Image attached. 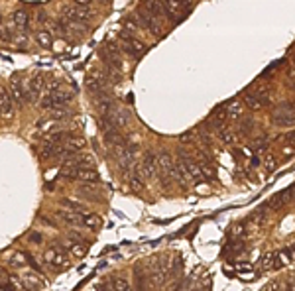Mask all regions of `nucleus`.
<instances>
[{
	"instance_id": "obj_1",
	"label": "nucleus",
	"mask_w": 295,
	"mask_h": 291,
	"mask_svg": "<svg viewBox=\"0 0 295 291\" xmlns=\"http://www.w3.org/2000/svg\"><path fill=\"white\" fill-rule=\"evenodd\" d=\"M244 102L252 110H262L264 106L270 104V91L264 85H252L244 91Z\"/></svg>"
},
{
	"instance_id": "obj_2",
	"label": "nucleus",
	"mask_w": 295,
	"mask_h": 291,
	"mask_svg": "<svg viewBox=\"0 0 295 291\" xmlns=\"http://www.w3.org/2000/svg\"><path fill=\"white\" fill-rule=\"evenodd\" d=\"M272 122L276 126H282V128H288V126H294V102H284L280 104L274 114H272Z\"/></svg>"
},
{
	"instance_id": "obj_3",
	"label": "nucleus",
	"mask_w": 295,
	"mask_h": 291,
	"mask_svg": "<svg viewBox=\"0 0 295 291\" xmlns=\"http://www.w3.org/2000/svg\"><path fill=\"white\" fill-rule=\"evenodd\" d=\"M71 102V93L63 91L61 87L55 89V91H47V95L41 100V106L43 108H61V106H67Z\"/></svg>"
},
{
	"instance_id": "obj_4",
	"label": "nucleus",
	"mask_w": 295,
	"mask_h": 291,
	"mask_svg": "<svg viewBox=\"0 0 295 291\" xmlns=\"http://www.w3.org/2000/svg\"><path fill=\"white\" fill-rule=\"evenodd\" d=\"M162 4H164L167 18H171L173 22H181V20L189 14V10H191V8H187L181 0H164Z\"/></svg>"
},
{
	"instance_id": "obj_5",
	"label": "nucleus",
	"mask_w": 295,
	"mask_h": 291,
	"mask_svg": "<svg viewBox=\"0 0 295 291\" xmlns=\"http://www.w3.org/2000/svg\"><path fill=\"white\" fill-rule=\"evenodd\" d=\"M43 262H45L49 268H53V270H57V268H67V266H69L67 252L65 250H61L59 246L45 250V254H43Z\"/></svg>"
},
{
	"instance_id": "obj_6",
	"label": "nucleus",
	"mask_w": 295,
	"mask_h": 291,
	"mask_svg": "<svg viewBox=\"0 0 295 291\" xmlns=\"http://www.w3.org/2000/svg\"><path fill=\"white\" fill-rule=\"evenodd\" d=\"M136 173H138V177H142V179H152V177L156 175V156L148 154L142 162L136 165Z\"/></svg>"
},
{
	"instance_id": "obj_7",
	"label": "nucleus",
	"mask_w": 295,
	"mask_h": 291,
	"mask_svg": "<svg viewBox=\"0 0 295 291\" xmlns=\"http://www.w3.org/2000/svg\"><path fill=\"white\" fill-rule=\"evenodd\" d=\"M124 51H126V55L132 57V59H140L146 53V45L140 39H136V37L124 35Z\"/></svg>"
},
{
	"instance_id": "obj_8",
	"label": "nucleus",
	"mask_w": 295,
	"mask_h": 291,
	"mask_svg": "<svg viewBox=\"0 0 295 291\" xmlns=\"http://www.w3.org/2000/svg\"><path fill=\"white\" fill-rule=\"evenodd\" d=\"M144 10H146L158 24H162L165 18H167L164 4H162L160 0H144Z\"/></svg>"
},
{
	"instance_id": "obj_9",
	"label": "nucleus",
	"mask_w": 295,
	"mask_h": 291,
	"mask_svg": "<svg viewBox=\"0 0 295 291\" xmlns=\"http://www.w3.org/2000/svg\"><path fill=\"white\" fill-rule=\"evenodd\" d=\"M41 89H43V81H41V77L37 75V77H32L26 85H24V95H26V100H30V102H35L39 95H41Z\"/></svg>"
},
{
	"instance_id": "obj_10",
	"label": "nucleus",
	"mask_w": 295,
	"mask_h": 291,
	"mask_svg": "<svg viewBox=\"0 0 295 291\" xmlns=\"http://www.w3.org/2000/svg\"><path fill=\"white\" fill-rule=\"evenodd\" d=\"M136 16H138V22H140L142 28H146L148 32H152L154 35H160V33H162V24H158V22H156V20L144 10V8H140Z\"/></svg>"
},
{
	"instance_id": "obj_11",
	"label": "nucleus",
	"mask_w": 295,
	"mask_h": 291,
	"mask_svg": "<svg viewBox=\"0 0 295 291\" xmlns=\"http://www.w3.org/2000/svg\"><path fill=\"white\" fill-rule=\"evenodd\" d=\"M173 158L167 154V152H162L156 156V173H160L162 177H169V171L173 167Z\"/></svg>"
},
{
	"instance_id": "obj_12",
	"label": "nucleus",
	"mask_w": 295,
	"mask_h": 291,
	"mask_svg": "<svg viewBox=\"0 0 295 291\" xmlns=\"http://www.w3.org/2000/svg\"><path fill=\"white\" fill-rule=\"evenodd\" d=\"M181 270H183V260H181L179 254L171 256V258L164 264L165 278H175V276H179V274H181Z\"/></svg>"
},
{
	"instance_id": "obj_13",
	"label": "nucleus",
	"mask_w": 295,
	"mask_h": 291,
	"mask_svg": "<svg viewBox=\"0 0 295 291\" xmlns=\"http://www.w3.org/2000/svg\"><path fill=\"white\" fill-rule=\"evenodd\" d=\"M108 118H110L112 126H114L116 130L126 128V126L132 122V114L128 112V110H116V112H110Z\"/></svg>"
},
{
	"instance_id": "obj_14",
	"label": "nucleus",
	"mask_w": 295,
	"mask_h": 291,
	"mask_svg": "<svg viewBox=\"0 0 295 291\" xmlns=\"http://www.w3.org/2000/svg\"><path fill=\"white\" fill-rule=\"evenodd\" d=\"M229 120V116H227V110H225V106L221 104V106H217L215 110H213V114H211V118L207 120L209 122V126H213V128H225V122Z\"/></svg>"
},
{
	"instance_id": "obj_15",
	"label": "nucleus",
	"mask_w": 295,
	"mask_h": 291,
	"mask_svg": "<svg viewBox=\"0 0 295 291\" xmlns=\"http://www.w3.org/2000/svg\"><path fill=\"white\" fill-rule=\"evenodd\" d=\"M61 144L65 148L67 156H73L75 152H81L85 148V138H81V136H67V140L61 142Z\"/></svg>"
},
{
	"instance_id": "obj_16",
	"label": "nucleus",
	"mask_w": 295,
	"mask_h": 291,
	"mask_svg": "<svg viewBox=\"0 0 295 291\" xmlns=\"http://www.w3.org/2000/svg\"><path fill=\"white\" fill-rule=\"evenodd\" d=\"M65 14L69 20H75V22H83V20H89L91 18V12L87 10V6H73V8H65Z\"/></svg>"
},
{
	"instance_id": "obj_17",
	"label": "nucleus",
	"mask_w": 295,
	"mask_h": 291,
	"mask_svg": "<svg viewBox=\"0 0 295 291\" xmlns=\"http://www.w3.org/2000/svg\"><path fill=\"white\" fill-rule=\"evenodd\" d=\"M10 98H12V102H16L18 106H22L24 102H26V95H24V85L20 83V81H12V85H10Z\"/></svg>"
},
{
	"instance_id": "obj_18",
	"label": "nucleus",
	"mask_w": 295,
	"mask_h": 291,
	"mask_svg": "<svg viewBox=\"0 0 295 291\" xmlns=\"http://www.w3.org/2000/svg\"><path fill=\"white\" fill-rule=\"evenodd\" d=\"M87 89L91 91V93H95V95H102L104 93V79H102V75H89L87 77Z\"/></svg>"
},
{
	"instance_id": "obj_19",
	"label": "nucleus",
	"mask_w": 295,
	"mask_h": 291,
	"mask_svg": "<svg viewBox=\"0 0 295 291\" xmlns=\"http://www.w3.org/2000/svg\"><path fill=\"white\" fill-rule=\"evenodd\" d=\"M225 106V110H227V116L229 118H240L242 114H244V108H242V102L238 100V98H232L229 100L227 104H223Z\"/></svg>"
},
{
	"instance_id": "obj_20",
	"label": "nucleus",
	"mask_w": 295,
	"mask_h": 291,
	"mask_svg": "<svg viewBox=\"0 0 295 291\" xmlns=\"http://www.w3.org/2000/svg\"><path fill=\"white\" fill-rule=\"evenodd\" d=\"M77 179H81L83 183H91V185H97L98 181V173L93 167H87V169H79L77 171Z\"/></svg>"
},
{
	"instance_id": "obj_21",
	"label": "nucleus",
	"mask_w": 295,
	"mask_h": 291,
	"mask_svg": "<svg viewBox=\"0 0 295 291\" xmlns=\"http://www.w3.org/2000/svg\"><path fill=\"white\" fill-rule=\"evenodd\" d=\"M12 112H14V102L6 91H2L0 93V116H12Z\"/></svg>"
},
{
	"instance_id": "obj_22",
	"label": "nucleus",
	"mask_w": 295,
	"mask_h": 291,
	"mask_svg": "<svg viewBox=\"0 0 295 291\" xmlns=\"http://www.w3.org/2000/svg\"><path fill=\"white\" fill-rule=\"evenodd\" d=\"M8 264L14 266V268H26L30 264V256L24 254V252H14L8 256Z\"/></svg>"
},
{
	"instance_id": "obj_23",
	"label": "nucleus",
	"mask_w": 295,
	"mask_h": 291,
	"mask_svg": "<svg viewBox=\"0 0 295 291\" xmlns=\"http://www.w3.org/2000/svg\"><path fill=\"white\" fill-rule=\"evenodd\" d=\"M12 24L18 28V30H26L28 28V12L26 10H16L14 14H12Z\"/></svg>"
},
{
	"instance_id": "obj_24",
	"label": "nucleus",
	"mask_w": 295,
	"mask_h": 291,
	"mask_svg": "<svg viewBox=\"0 0 295 291\" xmlns=\"http://www.w3.org/2000/svg\"><path fill=\"white\" fill-rule=\"evenodd\" d=\"M100 217L97 215H89V213H85V215H81V227L89 228V230H97L100 227Z\"/></svg>"
},
{
	"instance_id": "obj_25",
	"label": "nucleus",
	"mask_w": 295,
	"mask_h": 291,
	"mask_svg": "<svg viewBox=\"0 0 295 291\" xmlns=\"http://www.w3.org/2000/svg\"><path fill=\"white\" fill-rule=\"evenodd\" d=\"M262 268L264 270H280L282 268V264H280V260H278V254L276 252H270V254H266L262 258Z\"/></svg>"
},
{
	"instance_id": "obj_26",
	"label": "nucleus",
	"mask_w": 295,
	"mask_h": 291,
	"mask_svg": "<svg viewBox=\"0 0 295 291\" xmlns=\"http://www.w3.org/2000/svg\"><path fill=\"white\" fill-rule=\"evenodd\" d=\"M67 225L71 227H81V213H73V211H59L57 213Z\"/></svg>"
},
{
	"instance_id": "obj_27",
	"label": "nucleus",
	"mask_w": 295,
	"mask_h": 291,
	"mask_svg": "<svg viewBox=\"0 0 295 291\" xmlns=\"http://www.w3.org/2000/svg\"><path fill=\"white\" fill-rule=\"evenodd\" d=\"M104 142H106L108 146H112V148H114V146L122 144V142H124V138L118 134V130L116 128H110V130H106V132H104Z\"/></svg>"
},
{
	"instance_id": "obj_28",
	"label": "nucleus",
	"mask_w": 295,
	"mask_h": 291,
	"mask_svg": "<svg viewBox=\"0 0 295 291\" xmlns=\"http://www.w3.org/2000/svg\"><path fill=\"white\" fill-rule=\"evenodd\" d=\"M61 205L67 207L69 211H73V213H85V205L81 201H77V199H71V197L61 199Z\"/></svg>"
},
{
	"instance_id": "obj_29",
	"label": "nucleus",
	"mask_w": 295,
	"mask_h": 291,
	"mask_svg": "<svg viewBox=\"0 0 295 291\" xmlns=\"http://www.w3.org/2000/svg\"><path fill=\"white\" fill-rule=\"evenodd\" d=\"M24 286L30 288V291H39L41 286H43V282L39 278H35V274H26L24 276Z\"/></svg>"
},
{
	"instance_id": "obj_30",
	"label": "nucleus",
	"mask_w": 295,
	"mask_h": 291,
	"mask_svg": "<svg viewBox=\"0 0 295 291\" xmlns=\"http://www.w3.org/2000/svg\"><path fill=\"white\" fill-rule=\"evenodd\" d=\"M276 254H278V260H280L282 266H290V264L294 262V246L284 248V250H280V252H276Z\"/></svg>"
},
{
	"instance_id": "obj_31",
	"label": "nucleus",
	"mask_w": 295,
	"mask_h": 291,
	"mask_svg": "<svg viewBox=\"0 0 295 291\" xmlns=\"http://www.w3.org/2000/svg\"><path fill=\"white\" fill-rule=\"evenodd\" d=\"M35 39H37V43L41 47H51V43H53V35L49 32H39L35 35Z\"/></svg>"
},
{
	"instance_id": "obj_32",
	"label": "nucleus",
	"mask_w": 295,
	"mask_h": 291,
	"mask_svg": "<svg viewBox=\"0 0 295 291\" xmlns=\"http://www.w3.org/2000/svg\"><path fill=\"white\" fill-rule=\"evenodd\" d=\"M112 291H132V288L124 278H114L112 280Z\"/></svg>"
},
{
	"instance_id": "obj_33",
	"label": "nucleus",
	"mask_w": 295,
	"mask_h": 291,
	"mask_svg": "<svg viewBox=\"0 0 295 291\" xmlns=\"http://www.w3.org/2000/svg\"><path fill=\"white\" fill-rule=\"evenodd\" d=\"M87 250H89V246L83 244V242H75V244L71 246V254H73L75 258H83V256L87 254Z\"/></svg>"
},
{
	"instance_id": "obj_34",
	"label": "nucleus",
	"mask_w": 295,
	"mask_h": 291,
	"mask_svg": "<svg viewBox=\"0 0 295 291\" xmlns=\"http://www.w3.org/2000/svg\"><path fill=\"white\" fill-rule=\"evenodd\" d=\"M51 120H67L69 116H71V112L65 110V106H61V108H51Z\"/></svg>"
},
{
	"instance_id": "obj_35",
	"label": "nucleus",
	"mask_w": 295,
	"mask_h": 291,
	"mask_svg": "<svg viewBox=\"0 0 295 291\" xmlns=\"http://www.w3.org/2000/svg\"><path fill=\"white\" fill-rule=\"evenodd\" d=\"M134 280H136V288H138V291H146V278H144V272H142L140 268H136Z\"/></svg>"
},
{
	"instance_id": "obj_36",
	"label": "nucleus",
	"mask_w": 295,
	"mask_h": 291,
	"mask_svg": "<svg viewBox=\"0 0 295 291\" xmlns=\"http://www.w3.org/2000/svg\"><path fill=\"white\" fill-rule=\"evenodd\" d=\"M238 120H240V130H242V134H248V132L252 130V126H254L252 116H240Z\"/></svg>"
},
{
	"instance_id": "obj_37",
	"label": "nucleus",
	"mask_w": 295,
	"mask_h": 291,
	"mask_svg": "<svg viewBox=\"0 0 295 291\" xmlns=\"http://www.w3.org/2000/svg\"><path fill=\"white\" fill-rule=\"evenodd\" d=\"M221 140H223L225 144H234V142H236V134H234L232 130H223V132H221Z\"/></svg>"
},
{
	"instance_id": "obj_38",
	"label": "nucleus",
	"mask_w": 295,
	"mask_h": 291,
	"mask_svg": "<svg viewBox=\"0 0 295 291\" xmlns=\"http://www.w3.org/2000/svg\"><path fill=\"white\" fill-rule=\"evenodd\" d=\"M268 148V140L266 138H258V140H254V144H252V150L254 152H264Z\"/></svg>"
},
{
	"instance_id": "obj_39",
	"label": "nucleus",
	"mask_w": 295,
	"mask_h": 291,
	"mask_svg": "<svg viewBox=\"0 0 295 291\" xmlns=\"http://www.w3.org/2000/svg\"><path fill=\"white\" fill-rule=\"evenodd\" d=\"M179 142H181V144H193V142H195V132L189 130V132L181 134V136H179Z\"/></svg>"
},
{
	"instance_id": "obj_40",
	"label": "nucleus",
	"mask_w": 295,
	"mask_h": 291,
	"mask_svg": "<svg viewBox=\"0 0 295 291\" xmlns=\"http://www.w3.org/2000/svg\"><path fill=\"white\" fill-rule=\"evenodd\" d=\"M28 242H30V244H41V242H43V236H41L39 232H30Z\"/></svg>"
},
{
	"instance_id": "obj_41",
	"label": "nucleus",
	"mask_w": 295,
	"mask_h": 291,
	"mask_svg": "<svg viewBox=\"0 0 295 291\" xmlns=\"http://www.w3.org/2000/svg\"><path fill=\"white\" fill-rule=\"evenodd\" d=\"M4 284H10V276L4 268H0V286H4Z\"/></svg>"
},
{
	"instance_id": "obj_42",
	"label": "nucleus",
	"mask_w": 295,
	"mask_h": 291,
	"mask_svg": "<svg viewBox=\"0 0 295 291\" xmlns=\"http://www.w3.org/2000/svg\"><path fill=\"white\" fill-rule=\"evenodd\" d=\"M264 291H282V288H280V284H278V282H274V284H268Z\"/></svg>"
},
{
	"instance_id": "obj_43",
	"label": "nucleus",
	"mask_w": 295,
	"mask_h": 291,
	"mask_svg": "<svg viewBox=\"0 0 295 291\" xmlns=\"http://www.w3.org/2000/svg\"><path fill=\"white\" fill-rule=\"evenodd\" d=\"M236 270H238V272H240V270H252V264L242 262V264H238V266H236Z\"/></svg>"
},
{
	"instance_id": "obj_44",
	"label": "nucleus",
	"mask_w": 295,
	"mask_h": 291,
	"mask_svg": "<svg viewBox=\"0 0 295 291\" xmlns=\"http://www.w3.org/2000/svg\"><path fill=\"white\" fill-rule=\"evenodd\" d=\"M0 291H16L10 284H4V286H0Z\"/></svg>"
},
{
	"instance_id": "obj_45",
	"label": "nucleus",
	"mask_w": 295,
	"mask_h": 291,
	"mask_svg": "<svg viewBox=\"0 0 295 291\" xmlns=\"http://www.w3.org/2000/svg\"><path fill=\"white\" fill-rule=\"evenodd\" d=\"M75 2H77L79 6H87V4H91L93 0H75Z\"/></svg>"
},
{
	"instance_id": "obj_46",
	"label": "nucleus",
	"mask_w": 295,
	"mask_h": 291,
	"mask_svg": "<svg viewBox=\"0 0 295 291\" xmlns=\"http://www.w3.org/2000/svg\"><path fill=\"white\" fill-rule=\"evenodd\" d=\"M250 162H252V165H260V158H258V156H252Z\"/></svg>"
},
{
	"instance_id": "obj_47",
	"label": "nucleus",
	"mask_w": 295,
	"mask_h": 291,
	"mask_svg": "<svg viewBox=\"0 0 295 291\" xmlns=\"http://www.w3.org/2000/svg\"><path fill=\"white\" fill-rule=\"evenodd\" d=\"M197 291H201V290H197Z\"/></svg>"
}]
</instances>
